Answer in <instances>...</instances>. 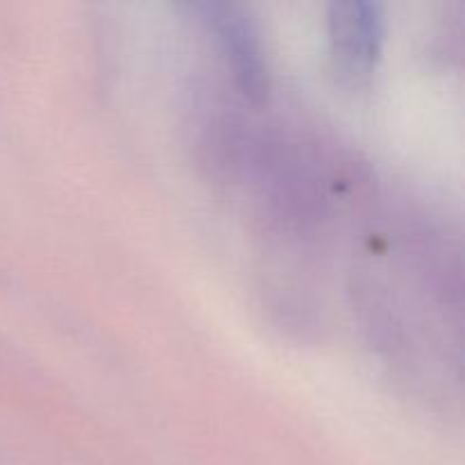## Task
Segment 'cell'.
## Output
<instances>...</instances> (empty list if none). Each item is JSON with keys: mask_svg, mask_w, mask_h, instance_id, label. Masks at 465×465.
I'll use <instances>...</instances> for the list:
<instances>
[{"mask_svg": "<svg viewBox=\"0 0 465 465\" xmlns=\"http://www.w3.org/2000/svg\"><path fill=\"white\" fill-rule=\"evenodd\" d=\"M330 57L345 84H363L375 71L386 35V14L380 3H334L327 16Z\"/></svg>", "mask_w": 465, "mask_h": 465, "instance_id": "cell-1", "label": "cell"}, {"mask_svg": "<svg viewBox=\"0 0 465 465\" xmlns=\"http://www.w3.org/2000/svg\"><path fill=\"white\" fill-rule=\"evenodd\" d=\"M195 12L216 32L227 64L241 91L252 100H263L271 89L268 59L263 53L262 32L250 16V9L239 3H195Z\"/></svg>", "mask_w": 465, "mask_h": 465, "instance_id": "cell-2", "label": "cell"}]
</instances>
